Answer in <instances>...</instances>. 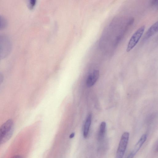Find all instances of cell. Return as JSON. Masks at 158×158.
Instances as JSON below:
<instances>
[{
    "label": "cell",
    "instance_id": "1",
    "mask_svg": "<svg viewBox=\"0 0 158 158\" xmlns=\"http://www.w3.org/2000/svg\"><path fill=\"white\" fill-rule=\"evenodd\" d=\"M14 130L13 120H7L0 127V145L5 143L12 137Z\"/></svg>",
    "mask_w": 158,
    "mask_h": 158
},
{
    "label": "cell",
    "instance_id": "2",
    "mask_svg": "<svg viewBox=\"0 0 158 158\" xmlns=\"http://www.w3.org/2000/svg\"><path fill=\"white\" fill-rule=\"evenodd\" d=\"M11 49V44L6 36L0 35V60L2 59L10 54Z\"/></svg>",
    "mask_w": 158,
    "mask_h": 158
},
{
    "label": "cell",
    "instance_id": "3",
    "mask_svg": "<svg viewBox=\"0 0 158 158\" xmlns=\"http://www.w3.org/2000/svg\"><path fill=\"white\" fill-rule=\"evenodd\" d=\"M145 29V26L143 25L140 27L131 37L128 43L126 51H131L137 44L143 35Z\"/></svg>",
    "mask_w": 158,
    "mask_h": 158
},
{
    "label": "cell",
    "instance_id": "4",
    "mask_svg": "<svg viewBox=\"0 0 158 158\" xmlns=\"http://www.w3.org/2000/svg\"><path fill=\"white\" fill-rule=\"evenodd\" d=\"M129 133L124 132L122 135L117 150L116 158H123L128 144Z\"/></svg>",
    "mask_w": 158,
    "mask_h": 158
},
{
    "label": "cell",
    "instance_id": "5",
    "mask_svg": "<svg viewBox=\"0 0 158 158\" xmlns=\"http://www.w3.org/2000/svg\"><path fill=\"white\" fill-rule=\"evenodd\" d=\"M147 136L146 134L143 135L138 141L131 152L128 155L127 158H133L146 141Z\"/></svg>",
    "mask_w": 158,
    "mask_h": 158
},
{
    "label": "cell",
    "instance_id": "6",
    "mask_svg": "<svg viewBox=\"0 0 158 158\" xmlns=\"http://www.w3.org/2000/svg\"><path fill=\"white\" fill-rule=\"evenodd\" d=\"M158 25V21H156L149 28L144 35V40L148 39L157 31Z\"/></svg>",
    "mask_w": 158,
    "mask_h": 158
},
{
    "label": "cell",
    "instance_id": "7",
    "mask_svg": "<svg viewBox=\"0 0 158 158\" xmlns=\"http://www.w3.org/2000/svg\"><path fill=\"white\" fill-rule=\"evenodd\" d=\"M92 115L91 114L88 115L85 122L83 131V135L85 138L88 135L91 122Z\"/></svg>",
    "mask_w": 158,
    "mask_h": 158
},
{
    "label": "cell",
    "instance_id": "8",
    "mask_svg": "<svg viewBox=\"0 0 158 158\" xmlns=\"http://www.w3.org/2000/svg\"><path fill=\"white\" fill-rule=\"evenodd\" d=\"M106 129V123L102 122L100 126L99 131L98 135V140L101 141L103 139L105 135Z\"/></svg>",
    "mask_w": 158,
    "mask_h": 158
},
{
    "label": "cell",
    "instance_id": "9",
    "mask_svg": "<svg viewBox=\"0 0 158 158\" xmlns=\"http://www.w3.org/2000/svg\"><path fill=\"white\" fill-rule=\"evenodd\" d=\"M99 75V71L97 70H94L91 75L92 86L98 80Z\"/></svg>",
    "mask_w": 158,
    "mask_h": 158
},
{
    "label": "cell",
    "instance_id": "10",
    "mask_svg": "<svg viewBox=\"0 0 158 158\" xmlns=\"http://www.w3.org/2000/svg\"><path fill=\"white\" fill-rule=\"evenodd\" d=\"M7 21L4 17L0 15V30L3 29L6 27Z\"/></svg>",
    "mask_w": 158,
    "mask_h": 158
},
{
    "label": "cell",
    "instance_id": "11",
    "mask_svg": "<svg viewBox=\"0 0 158 158\" xmlns=\"http://www.w3.org/2000/svg\"><path fill=\"white\" fill-rule=\"evenodd\" d=\"M36 2L35 0H30L29 1L28 4V7L29 8L32 9L35 5Z\"/></svg>",
    "mask_w": 158,
    "mask_h": 158
},
{
    "label": "cell",
    "instance_id": "12",
    "mask_svg": "<svg viewBox=\"0 0 158 158\" xmlns=\"http://www.w3.org/2000/svg\"><path fill=\"white\" fill-rule=\"evenodd\" d=\"M158 4L157 0H152L151 2V4L152 6H156Z\"/></svg>",
    "mask_w": 158,
    "mask_h": 158
},
{
    "label": "cell",
    "instance_id": "13",
    "mask_svg": "<svg viewBox=\"0 0 158 158\" xmlns=\"http://www.w3.org/2000/svg\"><path fill=\"white\" fill-rule=\"evenodd\" d=\"M3 77L2 74L0 72V85L3 81Z\"/></svg>",
    "mask_w": 158,
    "mask_h": 158
},
{
    "label": "cell",
    "instance_id": "14",
    "mask_svg": "<svg viewBox=\"0 0 158 158\" xmlns=\"http://www.w3.org/2000/svg\"><path fill=\"white\" fill-rule=\"evenodd\" d=\"M11 158H24L23 156L19 155L14 156Z\"/></svg>",
    "mask_w": 158,
    "mask_h": 158
},
{
    "label": "cell",
    "instance_id": "15",
    "mask_svg": "<svg viewBox=\"0 0 158 158\" xmlns=\"http://www.w3.org/2000/svg\"><path fill=\"white\" fill-rule=\"evenodd\" d=\"M75 134L74 132L72 133L69 135V138L70 139H72L75 136Z\"/></svg>",
    "mask_w": 158,
    "mask_h": 158
}]
</instances>
